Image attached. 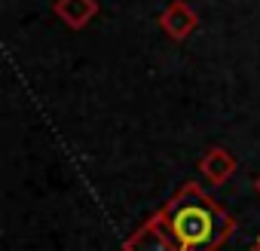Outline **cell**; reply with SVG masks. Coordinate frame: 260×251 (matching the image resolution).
<instances>
[{
	"instance_id": "cell-6",
	"label": "cell",
	"mask_w": 260,
	"mask_h": 251,
	"mask_svg": "<svg viewBox=\"0 0 260 251\" xmlns=\"http://www.w3.org/2000/svg\"><path fill=\"white\" fill-rule=\"evenodd\" d=\"M251 251H260V242H257V245H254V248H251Z\"/></svg>"
},
{
	"instance_id": "cell-7",
	"label": "cell",
	"mask_w": 260,
	"mask_h": 251,
	"mask_svg": "<svg viewBox=\"0 0 260 251\" xmlns=\"http://www.w3.org/2000/svg\"><path fill=\"white\" fill-rule=\"evenodd\" d=\"M257 193H260V178H257Z\"/></svg>"
},
{
	"instance_id": "cell-3",
	"label": "cell",
	"mask_w": 260,
	"mask_h": 251,
	"mask_svg": "<svg viewBox=\"0 0 260 251\" xmlns=\"http://www.w3.org/2000/svg\"><path fill=\"white\" fill-rule=\"evenodd\" d=\"M159 25H162V31H166L172 40H184V37H190V34L196 31L199 19H196V13L190 10V4H184V0H175V4L166 7Z\"/></svg>"
},
{
	"instance_id": "cell-1",
	"label": "cell",
	"mask_w": 260,
	"mask_h": 251,
	"mask_svg": "<svg viewBox=\"0 0 260 251\" xmlns=\"http://www.w3.org/2000/svg\"><path fill=\"white\" fill-rule=\"evenodd\" d=\"M159 217L175 233L181 251H214L233 233V217L217 208L196 184H184L159 211Z\"/></svg>"
},
{
	"instance_id": "cell-4",
	"label": "cell",
	"mask_w": 260,
	"mask_h": 251,
	"mask_svg": "<svg viewBox=\"0 0 260 251\" xmlns=\"http://www.w3.org/2000/svg\"><path fill=\"white\" fill-rule=\"evenodd\" d=\"M52 10H55V16L68 28L80 31V28H86L98 16V0H55Z\"/></svg>"
},
{
	"instance_id": "cell-5",
	"label": "cell",
	"mask_w": 260,
	"mask_h": 251,
	"mask_svg": "<svg viewBox=\"0 0 260 251\" xmlns=\"http://www.w3.org/2000/svg\"><path fill=\"white\" fill-rule=\"evenodd\" d=\"M199 169H202V175H205L211 184H226V181L233 178V172H236V160H233L223 147H211V150L202 156Z\"/></svg>"
},
{
	"instance_id": "cell-2",
	"label": "cell",
	"mask_w": 260,
	"mask_h": 251,
	"mask_svg": "<svg viewBox=\"0 0 260 251\" xmlns=\"http://www.w3.org/2000/svg\"><path fill=\"white\" fill-rule=\"evenodd\" d=\"M122 251H181L175 233L169 230V224L156 214L147 227H141L128 242H122Z\"/></svg>"
}]
</instances>
